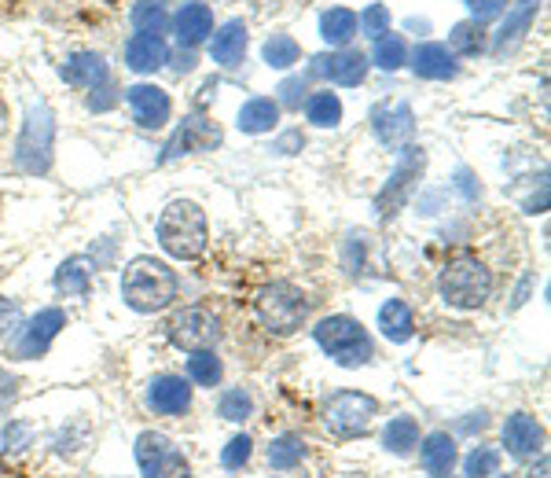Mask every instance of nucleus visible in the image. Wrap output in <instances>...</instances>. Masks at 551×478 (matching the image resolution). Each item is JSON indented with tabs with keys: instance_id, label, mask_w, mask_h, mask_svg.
<instances>
[{
	"instance_id": "nucleus-33",
	"label": "nucleus",
	"mask_w": 551,
	"mask_h": 478,
	"mask_svg": "<svg viewBox=\"0 0 551 478\" xmlns=\"http://www.w3.org/2000/svg\"><path fill=\"white\" fill-rule=\"evenodd\" d=\"M302 460H305V442L298 434H280V438L269 445V464L276 467V471H291V467H298Z\"/></svg>"
},
{
	"instance_id": "nucleus-10",
	"label": "nucleus",
	"mask_w": 551,
	"mask_h": 478,
	"mask_svg": "<svg viewBox=\"0 0 551 478\" xmlns=\"http://www.w3.org/2000/svg\"><path fill=\"white\" fill-rule=\"evenodd\" d=\"M214 144H221V133H217V126L210 122V118H203V114H192V118H184V126L169 137V144L162 148V159L158 162H173L180 159V155H192V151H206L214 148Z\"/></svg>"
},
{
	"instance_id": "nucleus-36",
	"label": "nucleus",
	"mask_w": 551,
	"mask_h": 478,
	"mask_svg": "<svg viewBox=\"0 0 551 478\" xmlns=\"http://www.w3.org/2000/svg\"><path fill=\"white\" fill-rule=\"evenodd\" d=\"M405 56H408V48L397 34H383L379 41H375V63H379L383 70L405 67Z\"/></svg>"
},
{
	"instance_id": "nucleus-5",
	"label": "nucleus",
	"mask_w": 551,
	"mask_h": 478,
	"mask_svg": "<svg viewBox=\"0 0 551 478\" xmlns=\"http://www.w3.org/2000/svg\"><path fill=\"white\" fill-rule=\"evenodd\" d=\"M254 313L269 335H294L309 317V302L291 284H265L254 295Z\"/></svg>"
},
{
	"instance_id": "nucleus-27",
	"label": "nucleus",
	"mask_w": 551,
	"mask_h": 478,
	"mask_svg": "<svg viewBox=\"0 0 551 478\" xmlns=\"http://www.w3.org/2000/svg\"><path fill=\"white\" fill-rule=\"evenodd\" d=\"M320 37H324L331 48H346L353 37H357V15L349 8H331L320 19Z\"/></svg>"
},
{
	"instance_id": "nucleus-35",
	"label": "nucleus",
	"mask_w": 551,
	"mask_h": 478,
	"mask_svg": "<svg viewBox=\"0 0 551 478\" xmlns=\"http://www.w3.org/2000/svg\"><path fill=\"white\" fill-rule=\"evenodd\" d=\"M449 45H452V52H460V56H478V52H485L482 26L474 23V19L471 23H456L449 34Z\"/></svg>"
},
{
	"instance_id": "nucleus-31",
	"label": "nucleus",
	"mask_w": 551,
	"mask_h": 478,
	"mask_svg": "<svg viewBox=\"0 0 551 478\" xmlns=\"http://www.w3.org/2000/svg\"><path fill=\"white\" fill-rule=\"evenodd\" d=\"M225 376V368H221V357L214 350H195L188 357V379L199 383V387H217Z\"/></svg>"
},
{
	"instance_id": "nucleus-42",
	"label": "nucleus",
	"mask_w": 551,
	"mask_h": 478,
	"mask_svg": "<svg viewBox=\"0 0 551 478\" xmlns=\"http://www.w3.org/2000/svg\"><path fill=\"white\" fill-rule=\"evenodd\" d=\"M158 478H192V467H188V460L180 453H173L169 449L166 464H162V471H158Z\"/></svg>"
},
{
	"instance_id": "nucleus-1",
	"label": "nucleus",
	"mask_w": 551,
	"mask_h": 478,
	"mask_svg": "<svg viewBox=\"0 0 551 478\" xmlns=\"http://www.w3.org/2000/svg\"><path fill=\"white\" fill-rule=\"evenodd\" d=\"M206 239H210L206 214L192 199H173L158 217V243H162V251L180 258V262L199 258L206 251Z\"/></svg>"
},
{
	"instance_id": "nucleus-15",
	"label": "nucleus",
	"mask_w": 551,
	"mask_h": 478,
	"mask_svg": "<svg viewBox=\"0 0 551 478\" xmlns=\"http://www.w3.org/2000/svg\"><path fill=\"white\" fill-rule=\"evenodd\" d=\"M372 129L375 137L383 140L386 148H397V144H405L412 140L416 133V118H412V107L408 103H397V107H375L372 111Z\"/></svg>"
},
{
	"instance_id": "nucleus-11",
	"label": "nucleus",
	"mask_w": 551,
	"mask_h": 478,
	"mask_svg": "<svg viewBox=\"0 0 551 478\" xmlns=\"http://www.w3.org/2000/svg\"><path fill=\"white\" fill-rule=\"evenodd\" d=\"M125 103H129L133 122L140 129H162L169 122V114H173V103H169V96L158 85H133V89H125Z\"/></svg>"
},
{
	"instance_id": "nucleus-23",
	"label": "nucleus",
	"mask_w": 551,
	"mask_h": 478,
	"mask_svg": "<svg viewBox=\"0 0 551 478\" xmlns=\"http://www.w3.org/2000/svg\"><path fill=\"white\" fill-rule=\"evenodd\" d=\"M276 122H280V103L269 100V96H254V100H247L239 107L236 126L243 129V133H272Z\"/></svg>"
},
{
	"instance_id": "nucleus-19",
	"label": "nucleus",
	"mask_w": 551,
	"mask_h": 478,
	"mask_svg": "<svg viewBox=\"0 0 551 478\" xmlns=\"http://www.w3.org/2000/svg\"><path fill=\"white\" fill-rule=\"evenodd\" d=\"M537 12H540V0H518L515 8L507 12L504 26H500V34H496V41H493V52H496V56H507L511 48H518V41L526 37V30L533 26Z\"/></svg>"
},
{
	"instance_id": "nucleus-38",
	"label": "nucleus",
	"mask_w": 551,
	"mask_h": 478,
	"mask_svg": "<svg viewBox=\"0 0 551 478\" xmlns=\"http://www.w3.org/2000/svg\"><path fill=\"white\" fill-rule=\"evenodd\" d=\"M496 467H500V453L496 449H489V445H478L467 460H463V471H467V478H489L496 475Z\"/></svg>"
},
{
	"instance_id": "nucleus-17",
	"label": "nucleus",
	"mask_w": 551,
	"mask_h": 478,
	"mask_svg": "<svg viewBox=\"0 0 551 478\" xmlns=\"http://www.w3.org/2000/svg\"><path fill=\"white\" fill-rule=\"evenodd\" d=\"M504 445L507 453L518 456V460L537 456L540 449H544V427H540L533 416H526V412H515V416H507L504 423Z\"/></svg>"
},
{
	"instance_id": "nucleus-25",
	"label": "nucleus",
	"mask_w": 551,
	"mask_h": 478,
	"mask_svg": "<svg viewBox=\"0 0 551 478\" xmlns=\"http://www.w3.org/2000/svg\"><path fill=\"white\" fill-rule=\"evenodd\" d=\"M379 328L390 342H408L412 339V331H416V317H412V309L401 302V298H390L383 309H379Z\"/></svg>"
},
{
	"instance_id": "nucleus-22",
	"label": "nucleus",
	"mask_w": 551,
	"mask_h": 478,
	"mask_svg": "<svg viewBox=\"0 0 551 478\" xmlns=\"http://www.w3.org/2000/svg\"><path fill=\"white\" fill-rule=\"evenodd\" d=\"M412 70L427 81H449L456 78V59L445 45H419L412 52Z\"/></svg>"
},
{
	"instance_id": "nucleus-8",
	"label": "nucleus",
	"mask_w": 551,
	"mask_h": 478,
	"mask_svg": "<svg viewBox=\"0 0 551 478\" xmlns=\"http://www.w3.org/2000/svg\"><path fill=\"white\" fill-rule=\"evenodd\" d=\"M52 111H48L45 103H37L30 107L26 114V126H23V137H19V151H15V159L23 166L26 173H45L48 162H52Z\"/></svg>"
},
{
	"instance_id": "nucleus-9",
	"label": "nucleus",
	"mask_w": 551,
	"mask_h": 478,
	"mask_svg": "<svg viewBox=\"0 0 551 478\" xmlns=\"http://www.w3.org/2000/svg\"><path fill=\"white\" fill-rule=\"evenodd\" d=\"M217 339H221V320L203 306H188L180 309L177 317L169 320V342L177 350H214Z\"/></svg>"
},
{
	"instance_id": "nucleus-21",
	"label": "nucleus",
	"mask_w": 551,
	"mask_h": 478,
	"mask_svg": "<svg viewBox=\"0 0 551 478\" xmlns=\"http://www.w3.org/2000/svg\"><path fill=\"white\" fill-rule=\"evenodd\" d=\"M63 78L78 89H89L96 92L100 85H107L111 70H107V59L96 56V52H74V56L63 63Z\"/></svg>"
},
{
	"instance_id": "nucleus-32",
	"label": "nucleus",
	"mask_w": 551,
	"mask_h": 478,
	"mask_svg": "<svg viewBox=\"0 0 551 478\" xmlns=\"http://www.w3.org/2000/svg\"><path fill=\"white\" fill-rule=\"evenodd\" d=\"M56 291L63 298H85L89 295V269H85V262H78V258H70V262L59 265L56 273Z\"/></svg>"
},
{
	"instance_id": "nucleus-6",
	"label": "nucleus",
	"mask_w": 551,
	"mask_h": 478,
	"mask_svg": "<svg viewBox=\"0 0 551 478\" xmlns=\"http://www.w3.org/2000/svg\"><path fill=\"white\" fill-rule=\"evenodd\" d=\"M375 412H379V401L372 394H360V390H342V394H331L324 401V423L327 431L338 434V438H357L372 427Z\"/></svg>"
},
{
	"instance_id": "nucleus-39",
	"label": "nucleus",
	"mask_w": 551,
	"mask_h": 478,
	"mask_svg": "<svg viewBox=\"0 0 551 478\" xmlns=\"http://www.w3.org/2000/svg\"><path fill=\"white\" fill-rule=\"evenodd\" d=\"M357 30L364 37H375V41H379L383 34H390V12H386L383 4H368L357 19Z\"/></svg>"
},
{
	"instance_id": "nucleus-20",
	"label": "nucleus",
	"mask_w": 551,
	"mask_h": 478,
	"mask_svg": "<svg viewBox=\"0 0 551 478\" xmlns=\"http://www.w3.org/2000/svg\"><path fill=\"white\" fill-rule=\"evenodd\" d=\"M247 45H250L247 23H243V19H232V23H225L214 34L210 56H214V63H221V67H239L243 56H247Z\"/></svg>"
},
{
	"instance_id": "nucleus-44",
	"label": "nucleus",
	"mask_w": 551,
	"mask_h": 478,
	"mask_svg": "<svg viewBox=\"0 0 551 478\" xmlns=\"http://www.w3.org/2000/svg\"><path fill=\"white\" fill-rule=\"evenodd\" d=\"M173 67H177V74H188V70L195 67V56H192V52H184V48H180V56H177V63H173Z\"/></svg>"
},
{
	"instance_id": "nucleus-30",
	"label": "nucleus",
	"mask_w": 551,
	"mask_h": 478,
	"mask_svg": "<svg viewBox=\"0 0 551 478\" xmlns=\"http://www.w3.org/2000/svg\"><path fill=\"white\" fill-rule=\"evenodd\" d=\"M133 26H136V34H155L162 37V30L169 26V12H166V4L162 0H136L133 4Z\"/></svg>"
},
{
	"instance_id": "nucleus-28",
	"label": "nucleus",
	"mask_w": 551,
	"mask_h": 478,
	"mask_svg": "<svg viewBox=\"0 0 551 478\" xmlns=\"http://www.w3.org/2000/svg\"><path fill=\"white\" fill-rule=\"evenodd\" d=\"M305 118L320 129H335L342 122V100H338L335 92H313L305 100Z\"/></svg>"
},
{
	"instance_id": "nucleus-3",
	"label": "nucleus",
	"mask_w": 551,
	"mask_h": 478,
	"mask_svg": "<svg viewBox=\"0 0 551 478\" xmlns=\"http://www.w3.org/2000/svg\"><path fill=\"white\" fill-rule=\"evenodd\" d=\"M438 295L456 309H482L493 295V273L478 258L463 254L441 269Z\"/></svg>"
},
{
	"instance_id": "nucleus-2",
	"label": "nucleus",
	"mask_w": 551,
	"mask_h": 478,
	"mask_svg": "<svg viewBox=\"0 0 551 478\" xmlns=\"http://www.w3.org/2000/svg\"><path fill=\"white\" fill-rule=\"evenodd\" d=\"M122 298L125 306H133L136 313H158L177 298V273L166 262L136 258V262L125 265Z\"/></svg>"
},
{
	"instance_id": "nucleus-47",
	"label": "nucleus",
	"mask_w": 551,
	"mask_h": 478,
	"mask_svg": "<svg viewBox=\"0 0 551 478\" xmlns=\"http://www.w3.org/2000/svg\"><path fill=\"white\" fill-rule=\"evenodd\" d=\"M500 478H511V475H500Z\"/></svg>"
},
{
	"instance_id": "nucleus-40",
	"label": "nucleus",
	"mask_w": 551,
	"mask_h": 478,
	"mask_svg": "<svg viewBox=\"0 0 551 478\" xmlns=\"http://www.w3.org/2000/svg\"><path fill=\"white\" fill-rule=\"evenodd\" d=\"M250 456H254V442H250L247 434H236V438L225 445V453H221V464H225L228 471H239V467L247 464Z\"/></svg>"
},
{
	"instance_id": "nucleus-13",
	"label": "nucleus",
	"mask_w": 551,
	"mask_h": 478,
	"mask_svg": "<svg viewBox=\"0 0 551 478\" xmlns=\"http://www.w3.org/2000/svg\"><path fill=\"white\" fill-rule=\"evenodd\" d=\"M63 324H67V313H63V309H41V313L23 328L19 342H15V357H23V361L41 357V353L52 346V339L59 335Z\"/></svg>"
},
{
	"instance_id": "nucleus-18",
	"label": "nucleus",
	"mask_w": 551,
	"mask_h": 478,
	"mask_svg": "<svg viewBox=\"0 0 551 478\" xmlns=\"http://www.w3.org/2000/svg\"><path fill=\"white\" fill-rule=\"evenodd\" d=\"M125 63H129V70H136V74H155L158 67L169 63L166 41L155 34H133L129 45H125Z\"/></svg>"
},
{
	"instance_id": "nucleus-26",
	"label": "nucleus",
	"mask_w": 551,
	"mask_h": 478,
	"mask_svg": "<svg viewBox=\"0 0 551 478\" xmlns=\"http://www.w3.org/2000/svg\"><path fill=\"white\" fill-rule=\"evenodd\" d=\"M169 449H173V445H169L166 434L144 431L140 438H136V464H140L144 478H158V471H162V464H166Z\"/></svg>"
},
{
	"instance_id": "nucleus-45",
	"label": "nucleus",
	"mask_w": 551,
	"mask_h": 478,
	"mask_svg": "<svg viewBox=\"0 0 551 478\" xmlns=\"http://www.w3.org/2000/svg\"><path fill=\"white\" fill-rule=\"evenodd\" d=\"M529 478H548V456H540L537 460V467L529 471Z\"/></svg>"
},
{
	"instance_id": "nucleus-43",
	"label": "nucleus",
	"mask_w": 551,
	"mask_h": 478,
	"mask_svg": "<svg viewBox=\"0 0 551 478\" xmlns=\"http://www.w3.org/2000/svg\"><path fill=\"white\" fill-rule=\"evenodd\" d=\"M302 92H305V81L302 78H291L280 85V100L287 103V107H302Z\"/></svg>"
},
{
	"instance_id": "nucleus-14",
	"label": "nucleus",
	"mask_w": 551,
	"mask_h": 478,
	"mask_svg": "<svg viewBox=\"0 0 551 478\" xmlns=\"http://www.w3.org/2000/svg\"><path fill=\"white\" fill-rule=\"evenodd\" d=\"M147 405L158 412V416H180V412H188L192 405V387H188V379L180 376H158L147 383Z\"/></svg>"
},
{
	"instance_id": "nucleus-37",
	"label": "nucleus",
	"mask_w": 551,
	"mask_h": 478,
	"mask_svg": "<svg viewBox=\"0 0 551 478\" xmlns=\"http://www.w3.org/2000/svg\"><path fill=\"white\" fill-rule=\"evenodd\" d=\"M217 412L232 423H243L254 416V398H250L247 390H228L225 398H221V405H217Z\"/></svg>"
},
{
	"instance_id": "nucleus-4",
	"label": "nucleus",
	"mask_w": 551,
	"mask_h": 478,
	"mask_svg": "<svg viewBox=\"0 0 551 478\" xmlns=\"http://www.w3.org/2000/svg\"><path fill=\"white\" fill-rule=\"evenodd\" d=\"M313 335L320 342V350L342 368H360L375 357L368 331L360 328L353 317H324L313 328Z\"/></svg>"
},
{
	"instance_id": "nucleus-16",
	"label": "nucleus",
	"mask_w": 551,
	"mask_h": 478,
	"mask_svg": "<svg viewBox=\"0 0 551 478\" xmlns=\"http://www.w3.org/2000/svg\"><path fill=\"white\" fill-rule=\"evenodd\" d=\"M173 30H177L180 48L203 45L206 37L214 34V12H210L206 4H199V0H188V4H180L177 15H173Z\"/></svg>"
},
{
	"instance_id": "nucleus-24",
	"label": "nucleus",
	"mask_w": 551,
	"mask_h": 478,
	"mask_svg": "<svg viewBox=\"0 0 551 478\" xmlns=\"http://www.w3.org/2000/svg\"><path fill=\"white\" fill-rule=\"evenodd\" d=\"M419 460H423L430 475H449L452 464H456V442L445 431H434L419 449Z\"/></svg>"
},
{
	"instance_id": "nucleus-12",
	"label": "nucleus",
	"mask_w": 551,
	"mask_h": 478,
	"mask_svg": "<svg viewBox=\"0 0 551 478\" xmlns=\"http://www.w3.org/2000/svg\"><path fill=\"white\" fill-rule=\"evenodd\" d=\"M309 74L353 89V85H360V81H364V74H368V56H364V52L338 48V52H331V56H316L313 67H309Z\"/></svg>"
},
{
	"instance_id": "nucleus-46",
	"label": "nucleus",
	"mask_w": 551,
	"mask_h": 478,
	"mask_svg": "<svg viewBox=\"0 0 551 478\" xmlns=\"http://www.w3.org/2000/svg\"><path fill=\"white\" fill-rule=\"evenodd\" d=\"M430 478H452V475H430Z\"/></svg>"
},
{
	"instance_id": "nucleus-41",
	"label": "nucleus",
	"mask_w": 551,
	"mask_h": 478,
	"mask_svg": "<svg viewBox=\"0 0 551 478\" xmlns=\"http://www.w3.org/2000/svg\"><path fill=\"white\" fill-rule=\"evenodd\" d=\"M467 8H471L474 23L482 26L489 19H500L504 15V0H467Z\"/></svg>"
},
{
	"instance_id": "nucleus-29",
	"label": "nucleus",
	"mask_w": 551,
	"mask_h": 478,
	"mask_svg": "<svg viewBox=\"0 0 551 478\" xmlns=\"http://www.w3.org/2000/svg\"><path fill=\"white\" fill-rule=\"evenodd\" d=\"M383 445L390 449V453L408 456L419 445V423L412 420V416H397V420H390L383 431Z\"/></svg>"
},
{
	"instance_id": "nucleus-34",
	"label": "nucleus",
	"mask_w": 551,
	"mask_h": 478,
	"mask_svg": "<svg viewBox=\"0 0 551 478\" xmlns=\"http://www.w3.org/2000/svg\"><path fill=\"white\" fill-rule=\"evenodd\" d=\"M298 41H294L291 34H272L269 41H265V48H261V59L269 63V67H276V70H287V67H294L298 63Z\"/></svg>"
},
{
	"instance_id": "nucleus-7",
	"label": "nucleus",
	"mask_w": 551,
	"mask_h": 478,
	"mask_svg": "<svg viewBox=\"0 0 551 478\" xmlns=\"http://www.w3.org/2000/svg\"><path fill=\"white\" fill-rule=\"evenodd\" d=\"M423 166H427L423 148H405L397 155V166H394V173H390V181H386L383 192L375 195V214L383 217V221L397 217V210L408 203V195L416 192V181H419V173H423Z\"/></svg>"
}]
</instances>
